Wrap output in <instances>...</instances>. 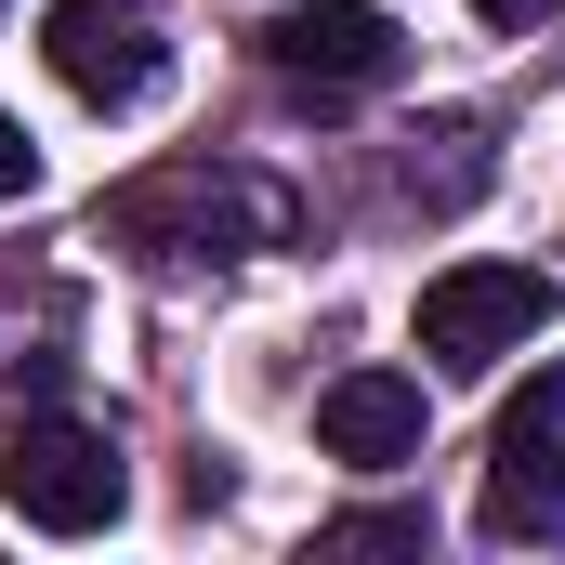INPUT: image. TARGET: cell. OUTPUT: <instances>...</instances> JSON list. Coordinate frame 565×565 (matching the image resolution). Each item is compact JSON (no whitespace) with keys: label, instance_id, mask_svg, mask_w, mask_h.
Masks as SVG:
<instances>
[{"label":"cell","instance_id":"6da1fadb","mask_svg":"<svg viewBox=\"0 0 565 565\" xmlns=\"http://www.w3.org/2000/svg\"><path fill=\"white\" fill-rule=\"evenodd\" d=\"M289 198L264 171H211V158H171V171H145L106 198V237L132 250V264H237V250H277Z\"/></svg>","mask_w":565,"mask_h":565},{"label":"cell","instance_id":"7a4b0ae2","mask_svg":"<svg viewBox=\"0 0 565 565\" xmlns=\"http://www.w3.org/2000/svg\"><path fill=\"white\" fill-rule=\"evenodd\" d=\"M0 500H13L40 540H93V526H119L132 473H119V447H106L93 422L26 408V422H0Z\"/></svg>","mask_w":565,"mask_h":565},{"label":"cell","instance_id":"3957f363","mask_svg":"<svg viewBox=\"0 0 565 565\" xmlns=\"http://www.w3.org/2000/svg\"><path fill=\"white\" fill-rule=\"evenodd\" d=\"M473 526H487L500 553H553L565 540V369H526V395L500 408Z\"/></svg>","mask_w":565,"mask_h":565},{"label":"cell","instance_id":"277c9868","mask_svg":"<svg viewBox=\"0 0 565 565\" xmlns=\"http://www.w3.org/2000/svg\"><path fill=\"white\" fill-rule=\"evenodd\" d=\"M553 316H565L553 264H447V277L422 289V355L434 369H500V355H526Z\"/></svg>","mask_w":565,"mask_h":565},{"label":"cell","instance_id":"5b68a950","mask_svg":"<svg viewBox=\"0 0 565 565\" xmlns=\"http://www.w3.org/2000/svg\"><path fill=\"white\" fill-rule=\"evenodd\" d=\"M264 66H277L289 93L342 106V93H382V79L408 66V40H395L382 0H289L277 26H264Z\"/></svg>","mask_w":565,"mask_h":565},{"label":"cell","instance_id":"8992f818","mask_svg":"<svg viewBox=\"0 0 565 565\" xmlns=\"http://www.w3.org/2000/svg\"><path fill=\"white\" fill-rule=\"evenodd\" d=\"M40 53H53V79L79 93V106H145L158 79H171V53H158V26H145V0H53V26H40Z\"/></svg>","mask_w":565,"mask_h":565},{"label":"cell","instance_id":"52a82bcc","mask_svg":"<svg viewBox=\"0 0 565 565\" xmlns=\"http://www.w3.org/2000/svg\"><path fill=\"white\" fill-rule=\"evenodd\" d=\"M316 447L355 460V473L422 460V382H408V369H342V382L316 395Z\"/></svg>","mask_w":565,"mask_h":565},{"label":"cell","instance_id":"ba28073f","mask_svg":"<svg viewBox=\"0 0 565 565\" xmlns=\"http://www.w3.org/2000/svg\"><path fill=\"white\" fill-rule=\"evenodd\" d=\"M473 184H487V132H473V119H434V132H408V198L460 211Z\"/></svg>","mask_w":565,"mask_h":565},{"label":"cell","instance_id":"9c48e42d","mask_svg":"<svg viewBox=\"0 0 565 565\" xmlns=\"http://www.w3.org/2000/svg\"><path fill=\"white\" fill-rule=\"evenodd\" d=\"M316 553H422V513H342L316 526Z\"/></svg>","mask_w":565,"mask_h":565},{"label":"cell","instance_id":"30bf717a","mask_svg":"<svg viewBox=\"0 0 565 565\" xmlns=\"http://www.w3.org/2000/svg\"><path fill=\"white\" fill-rule=\"evenodd\" d=\"M26 184H40V145H26L13 119H0V198H26Z\"/></svg>","mask_w":565,"mask_h":565},{"label":"cell","instance_id":"8fae6325","mask_svg":"<svg viewBox=\"0 0 565 565\" xmlns=\"http://www.w3.org/2000/svg\"><path fill=\"white\" fill-rule=\"evenodd\" d=\"M487 26H540V13H565V0H473Z\"/></svg>","mask_w":565,"mask_h":565}]
</instances>
